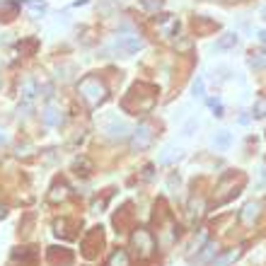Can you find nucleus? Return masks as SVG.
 Masks as SVG:
<instances>
[{
    "instance_id": "nucleus-10",
    "label": "nucleus",
    "mask_w": 266,
    "mask_h": 266,
    "mask_svg": "<svg viewBox=\"0 0 266 266\" xmlns=\"http://www.w3.org/2000/svg\"><path fill=\"white\" fill-rule=\"evenodd\" d=\"M230 143H232V135H230L228 131H220L213 138V145H215V148H228Z\"/></svg>"
},
{
    "instance_id": "nucleus-15",
    "label": "nucleus",
    "mask_w": 266,
    "mask_h": 266,
    "mask_svg": "<svg viewBox=\"0 0 266 266\" xmlns=\"http://www.w3.org/2000/svg\"><path fill=\"white\" fill-rule=\"evenodd\" d=\"M252 66L254 68H266V54H259V56L252 58Z\"/></svg>"
},
{
    "instance_id": "nucleus-1",
    "label": "nucleus",
    "mask_w": 266,
    "mask_h": 266,
    "mask_svg": "<svg viewBox=\"0 0 266 266\" xmlns=\"http://www.w3.org/2000/svg\"><path fill=\"white\" fill-rule=\"evenodd\" d=\"M77 92H80V97H82L90 107H97L99 102H104V99H107V87H104V82H102L99 77H95V75L80 80Z\"/></svg>"
},
{
    "instance_id": "nucleus-3",
    "label": "nucleus",
    "mask_w": 266,
    "mask_h": 266,
    "mask_svg": "<svg viewBox=\"0 0 266 266\" xmlns=\"http://www.w3.org/2000/svg\"><path fill=\"white\" fill-rule=\"evenodd\" d=\"M152 135H155V133H152L150 124H140V126L135 129V133H133V140H131L133 150H145L152 143Z\"/></svg>"
},
{
    "instance_id": "nucleus-17",
    "label": "nucleus",
    "mask_w": 266,
    "mask_h": 266,
    "mask_svg": "<svg viewBox=\"0 0 266 266\" xmlns=\"http://www.w3.org/2000/svg\"><path fill=\"white\" fill-rule=\"evenodd\" d=\"M0 143H5V131H0Z\"/></svg>"
},
{
    "instance_id": "nucleus-19",
    "label": "nucleus",
    "mask_w": 266,
    "mask_h": 266,
    "mask_svg": "<svg viewBox=\"0 0 266 266\" xmlns=\"http://www.w3.org/2000/svg\"><path fill=\"white\" fill-rule=\"evenodd\" d=\"M264 17H266V7H264Z\"/></svg>"
},
{
    "instance_id": "nucleus-9",
    "label": "nucleus",
    "mask_w": 266,
    "mask_h": 266,
    "mask_svg": "<svg viewBox=\"0 0 266 266\" xmlns=\"http://www.w3.org/2000/svg\"><path fill=\"white\" fill-rule=\"evenodd\" d=\"M109 266H131L129 264V254L124 252V249H119L112 254V259H109Z\"/></svg>"
},
{
    "instance_id": "nucleus-7",
    "label": "nucleus",
    "mask_w": 266,
    "mask_h": 266,
    "mask_svg": "<svg viewBox=\"0 0 266 266\" xmlns=\"http://www.w3.org/2000/svg\"><path fill=\"white\" fill-rule=\"evenodd\" d=\"M37 92H39V85L34 82V80H27V82L22 85V90H19V95H22V99H24L27 104L37 97Z\"/></svg>"
},
{
    "instance_id": "nucleus-16",
    "label": "nucleus",
    "mask_w": 266,
    "mask_h": 266,
    "mask_svg": "<svg viewBox=\"0 0 266 266\" xmlns=\"http://www.w3.org/2000/svg\"><path fill=\"white\" fill-rule=\"evenodd\" d=\"M194 92H196V97L203 95V80H196V82H194Z\"/></svg>"
},
{
    "instance_id": "nucleus-14",
    "label": "nucleus",
    "mask_w": 266,
    "mask_h": 266,
    "mask_svg": "<svg viewBox=\"0 0 266 266\" xmlns=\"http://www.w3.org/2000/svg\"><path fill=\"white\" fill-rule=\"evenodd\" d=\"M266 114V99H259L254 104V116H264Z\"/></svg>"
},
{
    "instance_id": "nucleus-8",
    "label": "nucleus",
    "mask_w": 266,
    "mask_h": 266,
    "mask_svg": "<svg viewBox=\"0 0 266 266\" xmlns=\"http://www.w3.org/2000/svg\"><path fill=\"white\" fill-rule=\"evenodd\" d=\"M44 124H46V126H58V124H61V114H58V109L54 104L46 107V112H44Z\"/></svg>"
},
{
    "instance_id": "nucleus-5",
    "label": "nucleus",
    "mask_w": 266,
    "mask_h": 266,
    "mask_svg": "<svg viewBox=\"0 0 266 266\" xmlns=\"http://www.w3.org/2000/svg\"><path fill=\"white\" fill-rule=\"evenodd\" d=\"M140 46H143V41L138 37L119 39V41H116V51H121V54H133V51H138Z\"/></svg>"
},
{
    "instance_id": "nucleus-11",
    "label": "nucleus",
    "mask_w": 266,
    "mask_h": 266,
    "mask_svg": "<svg viewBox=\"0 0 266 266\" xmlns=\"http://www.w3.org/2000/svg\"><path fill=\"white\" fill-rule=\"evenodd\" d=\"M237 254H240V252H237V249H232V252H228V254L218 257V259L213 262V266H228L230 262H235V259H237Z\"/></svg>"
},
{
    "instance_id": "nucleus-4",
    "label": "nucleus",
    "mask_w": 266,
    "mask_h": 266,
    "mask_svg": "<svg viewBox=\"0 0 266 266\" xmlns=\"http://www.w3.org/2000/svg\"><path fill=\"white\" fill-rule=\"evenodd\" d=\"M104 131H107V135H109L112 140H124V138H129V124H124V121L114 119Z\"/></svg>"
},
{
    "instance_id": "nucleus-2",
    "label": "nucleus",
    "mask_w": 266,
    "mask_h": 266,
    "mask_svg": "<svg viewBox=\"0 0 266 266\" xmlns=\"http://www.w3.org/2000/svg\"><path fill=\"white\" fill-rule=\"evenodd\" d=\"M133 247H135V252H138L140 257H150L152 252H155V237L143 228L135 230V235H133Z\"/></svg>"
},
{
    "instance_id": "nucleus-18",
    "label": "nucleus",
    "mask_w": 266,
    "mask_h": 266,
    "mask_svg": "<svg viewBox=\"0 0 266 266\" xmlns=\"http://www.w3.org/2000/svg\"><path fill=\"white\" fill-rule=\"evenodd\" d=\"M259 37H262V41H264V44H266V32H262V34H259Z\"/></svg>"
},
{
    "instance_id": "nucleus-13",
    "label": "nucleus",
    "mask_w": 266,
    "mask_h": 266,
    "mask_svg": "<svg viewBox=\"0 0 266 266\" xmlns=\"http://www.w3.org/2000/svg\"><path fill=\"white\" fill-rule=\"evenodd\" d=\"M206 252H201V257H199V259H201V262H206V259H210V257H213V254H218V247H215V245H213V242H208V245H206Z\"/></svg>"
},
{
    "instance_id": "nucleus-6",
    "label": "nucleus",
    "mask_w": 266,
    "mask_h": 266,
    "mask_svg": "<svg viewBox=\"0 0 266 266\" xmlns=\"http://www.w3.org/2000/svg\"><path fill=\"white\" fill-rule=\"evenodd\" d=\"M259 213H262V203H259V201H252V203H247V206L242 208L240 218H242L245 223H254V220L259 218Z\"/></svg>"
},
{
    "instance_id": "nucleus-12",
    "label": "nucleus",
    "mask_w": 266,
    "mask_h": 266,
    "mask_svg": "<svg viewBox=\"0 0 266 266\" xmlns=\"http://www.w3.org/2000/svg\"><path fill=\"white\" fill-rule=\"evenodd\" d=\"M237 44V37L235 34H228L225 39H220L218 44H215V49H230V46H235Z\"/></svg>"
}]
</instances>
